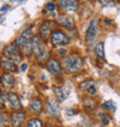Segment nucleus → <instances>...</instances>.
Instances as JSON below:
<instances>
[{"label":"nucleus","instance_id":"obj_17","mask_svg":"<svg viewBox=\"0 0 120 127\" xmlns=\"http://www.w3.org/2000/svg\"><path fill=\"white\" fill-rule=\"evenodd\" d=\"M95 53L99 59L105 60V56H104V44L103 43H98L95 47Z\"/></svg>","mask_w":120,"mask_h":127},{"label":"nucleus","instance_id":"obj_12","mask_svg":"<svg viewBox=\"0 0 120 127\" xmlns=\"http://www.w3.org/2000/svg\"><path fill=\"white\" fill-rule=\"evenodd\" d=\"M51 27H52V22L51 21H45L42 26H40V36L43 39H47L51 33Z\"/></svg>","mask_w":120,"mask_h":127},{"label":"nucleus","instance_id":"obj_1","mask_svg":"<svg viewBox=\"0 0 120 127\" xmlns=\"http://www.w3.org/2000/svg\"><path fill=\"white\" fill-rule=\"evenodd\" d=\"M83 63L79 54H69L62 60V66L68 73H74L81 69Z\"/></svg>","mask_w":120,"mask_h":127},{"label":"nucleus","instance_id":"obj_30","mask_svg":"<svg viewBox=\"0 0 120 127\" xmlns=\"http://www.w3.org/2000/svg\"><path fill=\"white\" fill-rule=\"evenodd\" d=\"M2 19H3V15H0V21L2 20Z\"/></svg>","mask_w":120,"mask_h":127},{"label":"nucleus","instance_id":"obj_3","mask_svg":"<svg viewBox=\"0 0 120 127\" xmlns=\"http://www.w3.org/2000/svg\"><path fill=\"white\" fill-rule=\"evenodd\" d=\"M3 56L9 58L10 60H13L15 64L20 63V57H19V45L16 43L8 44L3 49Z\"/></svg>","mask_w":120,"mask_h":127},{"label":"nucleus","instance_id":"obj_7","mask_svg":"<svg viewBox=\"0 0 120 127\" xmlns=\"http://www.w3.org/2000/svg\"><path fill=\"white\" fill-rule=\"evenodd\" d=\"M10 120H12V126L13 127H20L24 121V113L21 111L13 112L10 116Z\"/></svg>","mask_w":120,"mask_h":127},{"label":"nucleus","instance_id":"obj_6","mask_svg":"<svg viewBox=\"0 0 120 127\" xmlns=\"http://www.w3.org/2000/svg\"><path fill=\"white\" fill-rule=\"evenodd\" d=\"M46 68L49 69V72H51L53 75H59V74L61 73V66H60V64L58 63L56 59H53V58H51V59L47 60Z\"/></svg>","mask_w":120,"mask_h":127},{"label":"nucleus","instance_id":"obj_13","mask_svg":"<svg viewBox=\"0 0 120 127\" xmlns=\"http://www.w3.org/2000/svg\"><path fill=\"white\" fill-rule=\"evenodd\" d=\"M0 81H1V83L3 84L5 88H12L14 86V83H15V80H14L13 75L9 73L2 74L1 77H0Z\"/></svg>","mask_w":120,"mask_h":127},{"label":"nucleus","instance_id":"obj_23","mask_svg":"<svg viewBox=\"0 0 120 127\" xmlns=\"http://www.w3.org/2000/svg\"><path fill=\"white\" fill-rule=\"evenodd\" d=\"M98 1H99L100 3H102V5H103V6H112V5H113V0H98Z\"/></svg>","mask_w":120,"mask_h":127},{"label":"nucleus","instance_id":"obj_31","mask_svg":"<svg viewBox=\"0 0 120 127\" xmlns=\"http://www.w3.org/2000/svg\"><path fill=\"white\" fill-rule=\"evenodd\" d=\"M16 1H23V0H16Z\"/></svg>","mask_w":120,"mask_h":127},{"label":"nucleus","instance_id":"obj_27","mask_svg":"<svg viewBox=\"0 0 120 127\" xmlns=\"http://www.w3.org/2000/svg\"><path fill=\"white\" fill-rule=\"evenodd\" d=\"M27 68H28V65L26 63H23L20 66V70H21V72H26V70H27Z\"/></svg>","mask_w":120,"mask_h":127},{"label":"nucleus","instance_id":"obj_22","mask_svg":"<svg viewBox=\"0 0 120 127\" xmlns=\"http://www.w3.org/2000/svg\"><path fill=\"white\" fill-rule=\"evenodd\" d=\"M8 116L6 112H1L0 113V124L1 125H8Z\"/></svg>","mask_w":120,"mask_h":127},{"label":"nucleus","instance_id":"obj_18","mask_svg":"<svg viewBox=\"0 0 120 127\" xmlns=\"http://www.w3.org/2000/svg\"><path fill=\"white\" fill-rule=\"evenodd\" d=\"M53 91H54V94H56V96L58 97V99H59L60 102L65 100V98H66V95H65V93H63L62 88H57V87H54V88H53Z\"/></svg>","mask_w":120,"mask_h":127},{"label":"nucleus","instance_id":"obj_10","mask_svg":"<svg viewBox=\"0 0 120 127\" xmlns=\"http://www.w3.org/2000/svg\"><path fill=\"white\" fill-rule=\"evenodd\" d=\"M31 35H32V30H31V29L24 31V32L17 38L16 44L19 46H24V45H27L29 42H31V39H30V38H31Z\"/></svg>","mask_w":120,"mask_h":127},{"label":"nucleus","instance_id":"obj_16","mask_svg":"<svg viewBox=\"0 0 120 127\" xmlns=\"http://www.w3.org/2000/svg\"><path fill=\"white\" fill-rule=\"evenodd\" d=\"M42 109H43V104L39 99H33L31 103H30V110L32 111L33 113H40L42 112Z\"/></svg>","mask_w":120,"mask_h":127},{"label":"nucleus","instance_id":"obj_19","mask_svg":"<svg viewBox=\"0 0 120 127\" xmlns=\"http://www.w3.org/2000/svg\"><path fill=\"white\" fill-rule=\"evenodd\" d=\"M92 84H93L92 80H86L79 84V89H81V90H87L88 88H89L90 86H92Z\"/></svg>","mask_w":120,"mask_h":127},{"label":"nucleus","instance_id":"obj_11","mask_svg":"<svg viewBox=\"0 0 120 127\" xmlns=\"http://www.w3.org/2000/svg\"><path fill=\"white\" fill-rule=\"evenodd\" d=\"M7 102H8L10 107H14V109H20L21 107V102L19 99V97H17V95L13 94V93L7 94Z\"/></svg>","mask_w":120,"mask_h":127},{"label":"nucleus","instance_id":"obj_28","mask_svg":"<svg viewBox=\"0 0 120 127\" xmlns=\"http://www.w3.org/2000/svg\"><path fill=\"white\" fill-rule=\"evenodd\" d=\"M66 49H59V50H58V54H59V56H65V54H66Z\"/></svg>","mask_w":120,"mask_h":127},{"label":"nucleus","instance_id":"obj_21","mask_svg":"<svg viewBox=\"0 0 120 127\" xmlns=\"http://www.w3.org/2000/svg\"><path fill=\"white\" fill-rule=\"evenodd\" d=\"M103 107L104 109H107V110H114V109H117V105L112 100H107V102H105L103 104Z\"/></svg>","mask_w":120,"mask_h":127},{"label":"nucleus","instance_id":"obj_8","mask_svg":"<svg viewBox=\"0 0 120 127\" xmlns=\"http://www.w3.org/2000/svg\"><path fill=\"white\" fill-rule=\"evenodd\" d=\"M58 5L63 9L73 12L77 8V0H58Z\"/></svg>","mask_w":120,"mask_h":127},{"label":"nucleus","instance_id":"obj_15","mask_svg":"<svg viewBox=\"0 0 120 127\" xmlns=\"http://www.w3.org/2000/svg\"><path fill=\"white\" fill-rule=\"evenodd\" d=\"M58 22H59L61 26L66 28H72L74 26V20L72 16H68V15H60L58 17Z\"/></svg>","mask_w":120,"mask_h":127},{"label":"nucleus","instance_id":"obj_26","mask_svg":"<svg viewBox=\"0 0 120 127\" xmlns=\"http://www.w3.org/2000/svg\"><path fill=\"white\" fill-rule=\"evenodd\" d=\"M100 117H102V121H103L104 125L109 124V117H107V116H105V114H100Z\"/></svg>","mask_w":120,"mask_h":127},{"label":"nucleus","instance_id":"obj_4","mask_svg":"<svg viewBox=\"0 0 120 127\" xmlns=\"http://www.w3.org/2000/svg\"><path fill=\"white\" fill-rule=\"evenodd\" d=\"M51 42L53 45L58 46V45H66L69 43V38L60 30H56L51 35Z\"/></svg>","mask_w":120,"mask_h":127},{"label":"nucleus","instance_id":"obj_14","mask_svg":"<svg viewBox=\"0 0 120 127\" xmlns=\"http://www.w3.org/2000/svg\"><path fill=\"white\" fill-rule=\"evenodd\" d=\"M1 66L6 70H9V72H15L16 70V64L13 60H10L9 58L5 57V56L2 57V60H1Z\"/></svg>","mask_w":120,"mask_h":127},{"label":"nucleus","instance_id":"obj_24","mask_svg":"<svg viewBox=\"0 0 120 127\" xmlns=\"http://www.w3.org/2000/svg\"><path fill=\"white\" fill-rule=\"evenodd\" d=\"M87 91H88V94H90V95H95L97 93V89H96V87L92 84V86H90V87L88 88Z\"/></svg>","mask_w":120,"mask_h":127},{"label":"nucleus","instance_id":"obj_32","mask_svg":"<svg viewBox=\"0 0 120 127\" xmlns=\"http://www.w3.org/2000/svg\"><path fill=\"white\" fill-rule=\"evenodd\" d=\"M47 127H49V126H47Z\"/></svg>","mask_w":120,"mask_h":127},{"label":"nucleus","instance_id":"obj_25","mask_svg":"<svg viewBox=\"0 0 120 127\" xmlns=\"http://www.w3.org/2000/svg\"><path fill=\"white\" fill-rule=\"evenodd\" d=\"M45 8H46L47 10H51V12H53L54 8H56V6H54V3H46V6H45Z\"/></svg>","mask_w":120,"mask_h":127},{"label":"nucleus","instance_id":"obj_29","mask_svg":"<svg viewBox=\"0 0 120 127\" xmlns=\"http://www.w3.org/2000/svg\"><path fill=\"white\" fill-rule=\"evenodd\" d=\"M8 8H9V5H3V6L1 7V9H0V10H1V12H5V10H7Z\"/></svg>","mask_w":120,"mask_h":127},{"label":"nucleus","instance_id":"obj_5","mask_svg":"<svg viewBox=\"0 0 120 127\" xmlns=\"http://www.w3.org/2000/svg\"><path fill=\"white\" fill-rule=\"evenodd\" d=\"M97 30H98V21H97V19H92L90 21L88 29L86 31V39L92 40L97 35Z\"/></svg>","mask_w":120,"mask_h":127},{"label":"nucleus","instance_id":"obj_9","mask_svg":"<svg viewBox=\"0 0 120 127\" xmlns=\"http://www.w3.org/2000/svg\"><path fill=\"white\" fill-rule=\"evenodd\" d=\"M46 109H47V112L52 116H57L59 114V104L56 99H47V103H46Z\"/></svg>","mask_w":120,"mask_h":127},{"label":"nucleus","instance_id":"obj_20","mask_svg":"<svg viewBox=\"0 0 120 127\" xmlns=\"http://www.w3.org/2000/svg\"><path fill=\"white\" fill-rule=\"evenodd\" d=\"M27 127H43V125H42V121L38 119H31L29 120Z\"/></svg>","mask_w":120,"mask_h":127},{"label":"nucleus","instance_id":"obj_2","mask_svg":"<svg viewBox=\"0 0 120 127\" xmlns=\"http://www.w3.org/2000/svg\"><path fill=\"white\" fill-rule=\"evenodd\" d=\"M31 47H32V52L33 54L36 56L39 60L44 59L45 54H46V51H45V46H44L43 42L38 36L32 37V40H31Z\"/></svg>","mask_w":120,"mask_h":127}]
</instances>
